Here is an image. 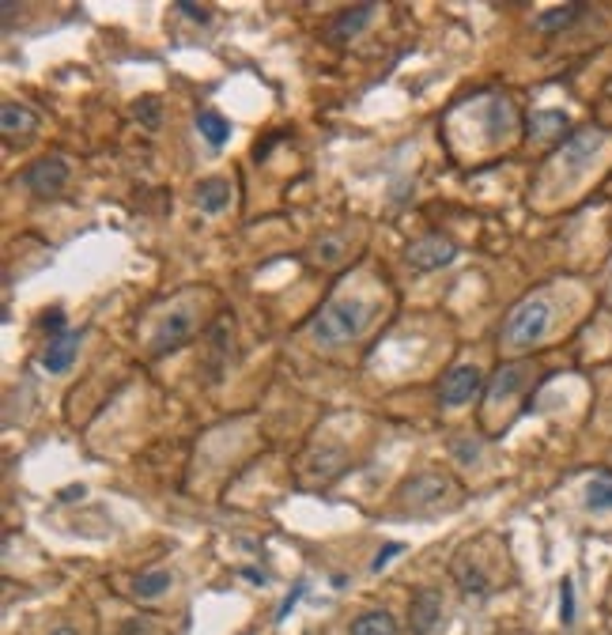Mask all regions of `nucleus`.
I'll return each instance as SVG.
<instances>
[{
	"label": "nucleus",
	"instance_id": "obj_1",
	"mask_svg": "<svg viewBox=\"0 0 612 635\" xmlns=\"http://www.w3.org/2000/svg\"><path fill=\"white\" fill-rule=\"evenodd\" d=\"M370 314H375V307L363 303V299H348V295L329 299V303L321 307V314L314 318L310 333H314L318 344L336 348V344H344L351 337H360V333L367 329V322H370Z\"/></svg>",
	"mask_w": 612,
	"mask_h": 635
},
{
	"label": "nucleus",
	"instance_id": "obj_2",
	"mask_svg": "<svg viewBox=\"0 0 612 635\" xmlns=\"http://www.w3.org/2000/svg\"><path fill=\"white\" fill-rule=\"evenodd\" d=\"M549 322H552V307L549 299H525L522 307H514V314L507 318L503 326V344L507 348H533L544 333H549Z\"/></svg>",
	"mask_w": 612,
	"mask_h": 635
},
{
	"label": "nucleus",
	"instance_id": "obj_3",
	"mask_svg": "<svg viewBox=\"0 0 612 635\" xmlns=\"http://www.w3.org/2000/svg\"><path fill=\"white\" fill-rule=\"evenodd\" d=\"M69 174H72V167L64 163L61 155H45V159H38V163H30L23 170V186L35 197H54L69 186Z\"/></svg>",
	"mask_w": 612,
	"mask_h": 635
},
{
	"label": "nucleus",
	"instance_id": "obj_4",
	"mask_svg": "<svg viewBox=\"0 0 612 635\" xmlns=\"http://www.w3.org/2000/svg\"><path fill=\"white\" fill-rule=\"evenodd\" d=\"M484 386V375H480L476 363H458L454 371L442 378V390H439V401L446 408H458V405H469L473 397Z\"/></svg>",
	"mask_w": 612,
	"mask_h": 635
},
{
	"label": "nucleus",
	"instance_id": "obj_5",
	"mask_svg": "<svg viewBox=\"0 0 612 635\" xmlns=\"http://www.w3.org/2000/svg\"><path fill=\"white\" fill-rule=\"evenodd\" d=\"M458 258V246L450 243V238H439V235H427L420 243H412L405 250V261L416 268V273H431V268H442Z\"/></svg>",
	"mask_w": 612,
	"mask_h": 635
},
{
	"label": "nucleus",
	"instance_id": "obj_6",
	"mask_svg": "<svg viewBox=\"0 0 612 635\" xmlns=\"http://www.w3.org/2000/svg\"><path fill=\"white\" fill-rule=\"evenodd\" d=\"M442 621V598L439 590H416L409 601V631L412 635H431Z\"/></svg>",
	"mask_w": 612,
	"mask_h": 635
},
{
	"label": "nucleus",
	"instance_id": "obj_7",
	"mask_svg": "<svg viewBox=\"0 0 612 635\" xmlns=\"http://www.w3.org/2000/svg\"><path fill=\"white\" fill-rule=\"evenodd\" d=\"M601 144H605V133L601 129H583V133H575L567 144H563V152H559V167H586L593 155L601 152Z\"/></svg>",
	"mask_w": 612,
	"mask_h": 635
},
{
	"label": "nucleus",
	"instance_id": "obj_8",
	"mask_svg": "<svg viewBox=\"0 0 612 635\" xmlns=\"http://www.w3.org/2000/svg\"><path fill=\"white\" fill-rule=\"evenodd\" d=\"M450 488H454V484H450V476H442V473H420V476H412V481H405V488H401V499H405V503H439Z\"/></svg>",
	"mask_w": 612,
	"mask_h": 635
},
{
	"label": "nucleus",
	"instance_id": "obj_9",
	"mask_svg": "<svg viewBox=\"0 0 612 635\" xmlns=\"http://www.w3.org/2000/svg\"><path fill=\"white\" fill-rule=\"evenodd\" d=\"M193 333V318L189 310H174L167 314L163 322H159V329L152 333V352H170V348H178L186 337Z\"/></svg>",
	"mask_w": 612,
	"mask_h": 635
},
{
	"label": "nucleus",
	"instance_id": "obj_10",
	"mask_svg": "<svg viewBox=\"0 0 612 635\" xmlns=\"http://www.w3.org/2000/svg\"><path fill=\"white\" fill-rule=\"evenodd\" d=\"M79 352V333H64V337H54L50 348L42 352V367L50 375H64L72 367V359Z\"/></svg>",
	"mask_w": 612,
	"mask_h": 635
},
{
	"label": "nucleus",
	"instance_id": "obj_11",
	"mask_svg": "<svg viewBox=\"0 0 612 635\" xmlns=\"http://www.w3.org/2000/svg\"><path fill=\"white\" fill-rule=\"evenodd\" d=\"M375 4H363V8H348V12H341L333 20V27H329V35H333V42H348V38H356L360 30L375 20Z\"/></svg>",
	"mask_w": 612,
	"mask_h": 635
},
{
	"label": "nucleus",
	"instance_id": "obj_12",
	"mask_svg": "<svg viewBox=\"0 0 612 635\" xmlns=\"http://www.w3.org/2000/svg\"><path fill=\"white\" fill-rule=\"evenodd\" d=\"M197 204H201V212H208V216L223 212L231 204V182L227 178H201L197 182Z\"/></svg>",
	"mask_w": 612,
	"mask_h": 635
},
{
	"label": "nucleus",
	"instance_id": "obj_13",
	"mask_svg": "<svg viewBox=\"0 0 612 635\" xmlns=\"http://www.w3.org/2000/svg\"><path fill=\"white\" fill-rule=\"evenodd\" d=\"M0 129H4V136H27L38 129V118L20 103H4L0 106Z\"/></svg>",
	"mask_w": 612,
	"mask_h": 635
},
{
	"label": "nucleus",
	"instance_id": "obj_14",
	"mask_svg": "<svg viewBox=\"0 0 612 635\" xmlns=\"http://www.w3.org/2000/svg\"><path fill=\"white\" fill-rule=\"evenodd\" d=\"M529 133L541 140H556L567 133V114H563V110H533V114H529Z\"/></svg>",
	"mask_w": 612,
	"mask_h": 635
},
{
	"label": "nucleus",
	"instance_id": "obj_15",
	"mask_svg": "<svg viewBox=\"0 0 612 635\" xmlns=\"http://www.w3.org/2000/svg\"><path fill=\"white\" fill-rule=\"evenodd\" d=\"M197 133L212 148H223V144H227V136H231V121L223 118L219 110H201V114H197Z\"/></svg>",
	"mask_w": 612,
	"mask_h": 635
},
{
	"label": "nucleus",
	"instance_id": "obj_16",
	"mask_svg": "<svg viewBox=\"0 0 612 635\" xmlns=\"http://www.w3.org/2000/svg\"><path fill=\"white\" fill-rule=\"evenodd\" d=\"M351 635H397V621L385 609H370L351 621Z\"/></svg>",
	"mask_w": 612,
	"mask_h": 635
},
{
	"label": "nucleus",
	"instance_id": "obj_17",
	"mask_svg": "<svg viewBox=\"0 0 612 635\" xmlns=\"http://www.w3.org/2000/svg\"><path fill=\"white\" fill-rule=\"evenodd\" d=\"M518 129V114H514V106L507 99H492L488 106V136H510Z\"/></svg>",
	"mask_w": 612,
	"mask_h": 635
},
{
	"label": "nucleus",
	"instance_id": "obj_18",
	"mask_svg": "<svg viewBox=\"0 0 612 635\" xmlns=\"http://www.w3.org/2000/svg\"><path fill=\"white\" fill-rule=\"evenodd\" d=\"M454 579H458V586L465 594H488V586H492L484 571H480L473 560H465V556L454 560Z\"/></svg>",
	"mask_w": 612,
	"mask_h": 635
},
{
	"label": "nucleus",
	"instance_id": "obj_19",
	"mask_svg": "<svg viewBox=\"0 0 612 635\" xmlns=\"http://www.w3.org/2000/svg\"><path fill=\"white\" fill-rule=\"evenodd\" d=\"M522 375H525L522 363H507V367L492 378V386H488V401H503V397H510L514 390H518V386L525 383Z\"/></svg>",
	"mask_w": 612,
	"mask_h": 635
},
{
	"label": "nucleus",
	"instance_id": "obj_20",
	"mask_svg": "<svg viewBox=\"0 0 612 635\" xmlns=\"http://www.w3.org/2000/svg\"><path fill=\"white\" fill-rule=\"evenodd\" d=\"M170 571H163V567H155V571H144V575L136 579V586H133V594L136 598H144V601H152V598H159V594H167L170 590Z\"/></svg>",
	"mask_w": 612,
	"mask_h": 635
},
{
	"label": "nucleus",
	"instance_id": "obj_21",
	"mask_svg": "<svg viewBox=\"0 0 612 635\" xmlns=\"http://www.w3.org/2000/svg\"><path fill=\"white\" fill-rule=\"evenodd\" d=\"M586 507L590 511H612V473H598L586 484Z\"/></svg>",
	"mask_w": 612,
	"mask_h": 635
},
{
	"label": "nucleus",
	"instance_id": "obj_22",
	"mask_svg": "<svg viewBox=\"0 0 612 635\" xmlns=\"http://www.w3.org/2000/svg\"><path fill=\"white\" fill-rule=\"evenodd\" d=\"M578 4H563V8H549L544 15H537V30H544V35H552V30H563V27H571L578 20Z\"/></svg>",
	"mask_w": 612,
	"mask_h": 635
},
{
	"label": "nucleus",
	"instance_id": "obj_23",
	"mask_svg": "<svg viewBox=\"0 0 612 635\" xmlns=\"http://www.w3.org/2000/svg\"><path fill=\"white\" fill-rule=\"evenodd\" d=\"M559 621L575 624V586H571V579L559 582Z\"/></svg>",
	"mask_w": 612,
	"mask_h": 635
},
{
	"label": "nucleus",
	"instance_id": "obj_24",
	"mask_svg": "<svg viewBox=\"0 0 612 635\" xmlns=\"http://www.w3.org/2000/svg\"><path fill=\"white\" fill-rule=\"evenodd\" d=\"M136 118L148 125V129H155L159 125V99H152V95H144V99L136 103Z\"/></svg>",
	"mask_w": 612,
	"mask_h": 635
},
{
	"label": "nucleus",
	"instance_id": "obj_25",
	"mask_svg": "<svg viewBox=\"0 0 612 635\" xmlns=\"http://www.w3.org/2000/svg\"><path fill=\"white\" fill-rule=\"evenodd\" d=\"M341 253H344V243L341 238H321L318 243V261H341Z\"/></svg>",
	"mask_w": 612,
	"mask_h": 635
},
{
	"label": "nucleus",
	"instance_id": "obj_26",
	"mask_svg": "<svg viewBox=\"0 0 612 635\" xmlns=\"http://www.w3.org/2000/svg\"><path fill=\"white\" fill-rule=\"evenodd\" d=\"M64 326H69V322H64V310H61V307H54V310L42 314V329L54 333V337H64Z\"/></svg>",
	"mask_w": 612,
	"mask_h": 635
},
{
	"label": "nucleus",
	"instance_id": "obj_27",
	"mask_svg": "<svg viewBox=\"0 0 612 635\" xmlns=\"http://www.w3.org/2000/svg\"><path fill=\"white\" fill-rule=\"evenodd\" d=\"M178 12H186L193 23H212V12H208V8H197V4H189V0H178Z\"/></svg>",
	"mask_w": 612,
	"mask_h": 635
},
{
	"label": "nucleus",
	"instance_id": "obj_28",
	"mask_svg": "<svg viewBox=\"0 0 612 635\" xmlns=\"http://www.w3.org/2000/svg\"><path fill=\"white\" fill-rule=\"evenodd\" d=\"M401 548H405V545H397V541H393V545H385V548H382V552L375 556V564H370V571H382V567L390 564V560H393V556H397Z\"/></svg>",
	"mask_w": 612,
	"mask_h": 635
},
{
	"label": "nucleus",
	"instance_id": "obj_29",
	"mask_svg": "<svg viewBox=\"0 0 612 635\" xmlns=\"http://www.w3.org/2000/svg\"><path fill=\"white\" fill-rule=\"evenodd\" d=\"M61 499H64V503H72V499H84V484H69V488L61 491Z\"/></svg>",
	"mask_w": 612,
	"mask_h": 635
},
{
	"label": "nucleus",
	"instance_id": "obj_30",
	"mask_svg": "<svg viewBox=\"0 0 612 635\" xmlns=\"http://www.w3.org/2000/svg\"><path fill=\"white\" fill-rule=\"evenodd\" d=\"M243 575H246L250 582H265V575H261V571H253V567H246V571H243Z\"/></svg>",
	"mask_w": 612,
	"mask_h": 635
},
{
	"label": "nucleus",
	"instance_id": "obj_31",
	"mask_svg": "<svg viewBox=\"0 0 612 635\" xmlns=\"http://www.w3.org/2000/svg\"><path fill=\"white\" fill-rule=\"evenodd\" d=\"M50 635H76L72 628H57V631H50Z\"/></svg>",
	"mask_w": 612,
	"mask_h": 635
},
{
	"label": "nucleus",
	"instance_id": "obj_32",
	"mask_svg": "<svg viewBox=\"0 0 612 635\" xmlns=\"http://www.w3.org/2000/svg\"><path fill=\"white\" fill-rule=\"evenodd\" d=\"M243 635H250V631H243Z\"/></svg>",
	"mask_w": 612,
	"mask_h": 635
}]
</instances>
